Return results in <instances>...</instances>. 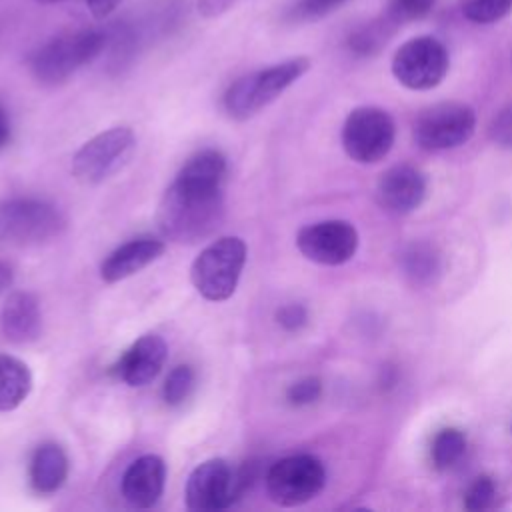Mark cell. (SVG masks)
I'll list each match as a JSON object with an SVG mask.
<instances>
[{"instance_id": "7402d4cb", "label": "cell", "mask_w": 512, "mask_h": 512, "mask_svg": "<svg viewBox=\"0 0 512 512\" xmlns=\"http://www.w3.org/2000/svg\"><path fill=\"white\" fill-rule=\"evenodd\" d=\"M196 382V374L188 364H180L170 370L162 386V398L168 406H180L188 400Z\"/></svg>"}, {"instance_id": "f546056e", "label": "cell", "mask_w": 512, "mask_h": 512, "mask_svg": "<svg viewBox=\"0 0 512 512\" xmlns=\"http://www.w3.org/2000/svg\"><path fill=\"white\" fill-rule=\"evenodd\" d=\"M276 320H278V324L284 330L296 332V330H300L308 322V312H306V308L302 304L292 302V304H284L282 308H278Z\"/></svg>"}, {"instance_id": "30bf717a", "label": "cell", "mask_w": 512, "mask_h": 512, "mask_svg": "<svg viewBox=\"0 0 512 512\" xmlns=\"http://www.w3.org/2000/svg\"><path fill=\"white\" fill-rule=\"evenodd\" d=\"M394 142V122L388 112L362 106L348 114L342 126V146L346 154L362 164L384 158Z\"/></svg>"}, {"instance_id": "e0dca14e", "label": "cell", "mask_w": 512, "mask_h": 512, "mask_svg": "<svg viewBox=\"0 0 512 512\" xmlns=\"http://www.w3.org/2000/svg\"><path fill=\"white\" fill-rule=\"evenodd\" d=\"M164 250L166 246L158 238L144 236L128 240L104 258L100 266V276L108 284L130 278L144 270L146 266H150L152 262H156L164 254Z\"/></svg>"}, {"instance_id": "5bb4252c", "label": "cell", "mask_w": 512, "mask_h": 512, "mask_svg": "<svg viewBox=\"0 0 512 512\" xmlns=\"http://www.w3.org/2000/svg\"><path fill=\"white\" fill-rule=\"evenodd\" d=\"M166 482V464L158 454L136 458L122 476V496L134 508H152Z\"/></svg>"}, {"instance_id": "484cf974", "label": "cell", "mask_w": 512, "mask_h": 512, "mask_svg": "<svg viewBox=\"0 0 512 512\" xmlns=\"http://www.w3.org/2000/svg\"><path fill=\"white\" fill-rule=\"evenodd\" d=\"M322 394V382L316 376H306L294 384H290V388L286 390V400L292 406H306L312 404L320 398Z\"/></svg>"}, {"instance_id": "2e32d148", "label": "cell", "mask_w": 512, "mask_h": 512, "mask_svg": "<svg viewBox=\"0 0 512 512\" xmlns=\"http://www.w3.org/2000/svg\"><path fill=\"white\" fill-rule=\"evenodd\" d=\"M0 328L8 342L30 344L42 332V312L38 298L32 292H12L0 310Z\"/></svg>"}, {"instance_id": "d4e9b609", "label": "cell", "mask_w": 512, "mask_h": 512, "mask_svg": "<svg viewBox=\"0 0 512 512\" xmlns=\"http://www.w3.org/2000/svg\"><path fill=\"white\" fill-rule=\"evenodd\" d=\"M434 6V0H392L388 8V20L394 24L418 20L426 16Z\"/></svg>"}, {"instance_id": "5b68a950", "label": "cell", "mask_w": 512, "mask_h": 512, "mask_svg": "<svg viewBox=\"0 0 512 512\" xmlns=\"http://www.w3.org/2000/svg\"><path fill=\"white\" fill-rule=\"evenodd\" d=\"M66 218L44 200L10 198L0 202V242L38 246L62 234Z\"/></svg>"}, {"instance_id": "52a82bcc", "label": "cell", "mask_w": 512, "mask_h": 512, "mask_svg": "<svg viewBox=\"0 0 512 512\" xmlns=\"http://www.w3.org/2000/svg\"><path fill=\"white\" fill-rule=\"evenodd\" d=\"M326 482L324 464L312 454H294L274 462L264 478L268 498L284 508L300 506L320 494Z\"/></svg>"}, {"instance_id": "8fae6325", "label": "cell", "mask_w": 512, "mask_h": 512, "mask_svg": "<svg viewBox=\"0 0 512 512\" xmlns=\"http://www.w3.org/2000/svg\"><path fill=\"white\" fill-rule=\"evenodd\" d=\"M474 110L460 102H442L426 108L416 124L414 138L426 150H448L470 140L474 134Z\"/></svg>"}, {"instance_id": "9a60e30c", "label": "cell", "mask_w": 512, "mask_h": 512, "mask_svg": "<svg viewBox=\"0 0 512 512\" xmlns=\"http://www.w3.org/2000/svg\"><path fill=\"white\" fill-rule=\"evenodd\" d=\"M382 208L394 214H406L418 208L426 196V180L412 166H394L382 174L376 186Z\"/></svg>"}, {"instance_id": "1f68e13d", "label": "cell", "mask_w": 512, "mask_h": 512, "mask_svg": "<svg viewBox=\"0 0 512 512\" xmlns=\"http://www.w3.org/2000/svg\"><path fill=\"white\" fill-rule=\"evenodd\" d=\"M122 0H84L90 16L94 20H106L118 6Z\"/></svg>"}, {"instance_id": "9c48e42d", "label": "cell", "mask_w": 512, "mask_h": 512, "mask_svg": "<svg viewBox=\"0 0 512 512\" xmlns=\"http://www.w3.org/2000/svg\"><path fill=\"white\" fill-rule=\"evenodd\" d=\"M448 72V52L432 36L404 42L392 58V74L410 90H428L442 82Z\"/></svg>"}, {"instance_id": "ffe728a7", "label": "cell", "mask_w": 512, "mask_h": 512, "mask_svg": "<svg viewBox=\"0 0 512 512\" xmlns=\"http://www.w3.org/2000/svg\"><path fill=\"white\" fill-rule=\"evenodd\" d=\"M402 270L412 284H434L442 274V254L434 244L414 242L400 256Z\"/></svg>"}, {"instance_id": "8992f818", "label": "cell", "mask_w": 512, "mask_h": 512, "mask_svg": "<svg viewBox=\"0 0 512 512\" xmlns=\"http://www.w3.org/2000/svg\"><path fill=\"white\" fill-rule=\"evenodd\" d=\"M134 146L136 138L128 126L108 128L76 150L72 158V174L82 184H100L130 160Z\"/></svg>"}, {"instance_id": "6da1fadb", "label": "cell", "mask_w": 512, "mask_h": 512, "mask_svg": "<svg viewBox=\"0 0 512 512\" xmlns=\"http://www.w3.org/2000/svg\"><path fill=\"white\" fill-rule=\"evenodd\" d=\"M224 180L222 152L208 148L194 154L160 198V234L178 244H196L212 236L224 218Z\"/></svg>"}, {"instance_id": "f1b7e54d", "label": "cell", "mask_w": 512, "mask_h": 512, "mask_svg": "<svg viewBox=\"0 0 512 512\" xmlns=\"http://www.w3.org/2000/svg\"><path fill=\"white\" fill-rule=\"evenodd\" d=\"M346 0H300L294 8V16L300 20H314L320 16H326Z\"/></svg>"}, {"instance_id": "4fadbf2b", "label": "cell", "mask_w": 512, "mask_h": 512, "mask_svg": "<svg viewBox=\"0 0 512 512\" xmlns=\"http://www.w3.org/2000/svg\"><path fill=\"white\" fill-rule=\"evenodd\" d=\"M168 358V346L162 336L150 332L140 336L112 366V374L124 384L136 388L150 384Z\"/></svg>"}, {"instance_id": "cb8c5ba5", "label": "cell", "mask_w": 512, "mask_h": 512, "mask_svg": "<svg viewBox=\"0 0 512 512\" xmlns=\"http://www.w3.org/2000/svg\"><path fill=\"white\" fill-rule=\"evenodd\" d=\"M384 38H386V32H384L382 26L368 24V26L358 28V30H354V32L350 34V38H348V48H350L354 54L366 56V54L376 52Z\"/></svg>"}, {"instance_id": "44dd1931", "label": "cell", "mask_w": 512, "mask_h": 512, "mask_svg": "<svg viewBox=\"0 0 512 512\" xmlns=\"http://www.w3.org/2000/svg\"><path fill=\"white\" fill-rule=\"evenodd\" d=\"M464 450H466L464 434L456 428H444L436 434L432 442V460L436 468L448 470L464 456Z\"/></svg>"}, {"instance_id": "603a6c76", "label": "cell", "mask_w": 512, "mask_h": 512, "mask_svg": "<svg viewBox=\"0 0 512 512\" xmlns=\"http://www.w3.org/2000/svg\"><path fill=\"white\" fill-rule=\"evenodd\" d=\"M460 10L476 24H490L512 10V0H460Z\"/></svg>"}, {"instance_id": "d6a6232c", "label": "cell", "mask_w": 512, "mask_h": 512, "mask_svg": "<svg viewBox=\"0 0 512 512\" xmlns=\"http://www.w3.org/2000/svg\"><path fill=\"white\" fill-rule=\"evenodd\" d=\"M12 138V126L6 110L0 106V148H4Z\"/></svg>"}, {"instance_id": "4dcf8cb0", "label": "cell", "mask_w": 512, "mask_h": 512, "mask_svg": "<svg viewBox=\"0 0 512 512\" xmlns=\"http://www.w3.org/2000/svg\"><path fill=\"white\" fill-rule=\"evenodd\" d=\"M238 0H196V10L202 18H218L228 12Z\"/></svg>"}, {"instance_id": "7c38bea8", "label": "cell", "mask_w": 512, "mask_h": 512, "mask_svg": "<svg viewBox=\"0 0 512 512\" xmlns=\"http://www.w3.org/2000/svg\"><path fill=\"white\" fill-rule=\"evenodd\" d=\"M296 246L316 264L340 266L356 254L358 232L346 220H324L304 226L296 236Z\"/></svg>"}, {"instance_id": "7a4b0ae2", "label": "cell", "mask_w": 512, "mask_h": 512, "mask_svg": "<svg viewBox=\"0 0 512 512\" xmlns=\"http://www.w3.org/2000/svg\"><path fill=\"white\" fill-rule=\"evenodd\" d=\"M108 44L104 30H78L60 34L30 56L28 68L36 82L44 86L64 84L82 66L94 62Z\"/></svg>"}, {"instance_id": "4316f807", "label": "cell", "mask_w": 512, "mask_h": 512, "mask_svg": "<svg viewBox=\"0 0 512 512\" xmlns=\"http://www.w3.org/2000/svg\"><path fill=\"white\" fill-rule=\"evenodd\" d=\"M494 496H496L494 480L488 476H480L466 492V508L468 510H486L492 506Z\"/></svg>"}, {"instance_id": "836d02e7", "label": "cell", "mask_w": 512, "mask_h": 512, "mask_svg": "<svg viewBox=\"0 0 512 512\" xmlns=\"http://www.w3.org/2000/svg\"><path fill=\"white\" fill-rule=\"evenodd\" d=\"M12 284V270L0 262V292Z\"/></svg>"}, {"instance_id": "e575fe53", "label": "cell", "mask_w": 512, "mask_h": 512, "mask_svg": "<svg viewBox=\"0 0 512 512\" xmlns=\"http://www.w3.org/2000/svg\"><path fill=\"white\" fill-rule=\"evenodd\" d=\"M38 4H56V2H62V0H36Z\"/></svg>"}, {"instance_id": "d6986e66", "label": "cell", "mask_w": 512, "mask_h": 512, "mask_svg": "<svg viewBox=\"0 0 512 512\" xmlns=\"http://www.w3.org/2000/svg\"><path fill=\"white\" fill-rule=\"evenodd\" d=\"M32 390L30 368L16 356L0 354V412L18 408Z\"/></svg>"}, {"instance_id": "ac0fdd59", "label": "cell", "mask_w": 512, "mask_h": 512, "mask_svg": "<svg viewBox=\"0 0 512 512\" xmlns=\"http://www.w3.org/2000/svg\"><path fill=\"white\" fill-rule=\"evenodd\" d=\"M68 456L56 442L40 444L30 460V484L38 494H54L68 478Z\"/></svg>"}, {"instance_id": "3957f363", "label": "cell", "mask_w": 512, "mask_h": 512, "mask_svg": "<svg viewBox=\"0 0 512 512\" xmlns=\"http://www.w3.org/2000/svg\"><path fill=\"white\" fill-rule=\"evenodd\" d=\"M310 68L306 56H296L280 64L250 72L234 80L224 92V110L234 120H248L272 104Z\"/></svg>"}, {"instance_id": "ba28073f", "label": "cell", "mask_w": 512, "mask_h": 512, "mask_svg": "<svg viewBox=\"0 0 512 512\" xmlns=\"http://www.w3.org/2000/svg\"><path fill=\"white\" fill-rule=\"evenodd\" d=\"M242 496L238 470L224 458H210L198 464L184 490L186 508L192 512H218L230 508Z\"/></svg>"}, {"instance_id": "277c9868", "label": "cell", "mask_w": 512, "mask_h": 512, "mask_svg": "<svg viewBox=\"0 0 512 512\" xmlns=\"http://www.w3.org/2000/svg\"><path fill=\"white\" fill-rule=\"evenodd\" d=\"M244 264L246 244L242 238H216L194 258L190 266L192 286L210 302L228 300L236 292Z\"/></svg>"}, {"instance_id": "83f0119b", "label": "cell", "mask_w": 512, "mask_h": 512, "mask_svg": "<svg viewBox=\"0 0 512 512\" xmlns=\"http://www.w3.org/2000/svg\"><path fill=\"white\" fill-rule=\"evenodd\" d=\"M490 138L500 148H512V104L504 106L490 124Z\"/></svg>"}]
</instances>
